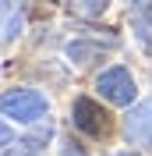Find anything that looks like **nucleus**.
<instances>
[{
    "instance_id": "1",
    "label": "nucleus",
    "mask_w": 152,
    "mask_h": 156,
    "mask_svg": "<svg viewBox=\"0 0 152 156\" xmlns=\"http://www.w3.org/2000/svg\"><path fill=\"white\" fill-rule=\"evenodd\" d=\"M50 114V103L36 89H7L4 92V117L18 124H36Z\"/></svg>"
},
{
    "instance_id": "2",
    "label": "nucleus",
    "mask_w": 152,
    "mask_h": 156,
    "mask_svg": "<svg viewBox=\"0 0 152 156\" xmlns=\"http://www.w3.org/2000/svg\"><path fill=\"white\" fill-rule=\"evenodd\" d=\"M71 124H74L81 135H88V138H106L113 131L110 114H106L92 96H78L74 103H71Z\"/></svg>"
},
{
    "instance_id": "3",
    "label": "nucleus",
    "mask_w": 152,
    "mask_h": 156,
    "mask_svg": "<svg viewBox=\"0 0 152 156\" xmlns=\"http://www.w3.org/2000/svg\"><path fill=\"white\" fill-rule=\"evenodd\" d=\"M95 89L113 107H131L134 99H138V85H134V78H131L127 68H106L103 75L95 78Z\"/></svg>"
},
{
    "instance_id": "4",
    "label": "nucleus",
    "mask_w": 152,
    "mask_h": 156,
    "mask_svg": "<svg viewBox=\"0 0 152 156\" xmlns=\"http://www.w3.org/2000/svg\"><path fill=\"white\" fill-rule=\"evenodd\" d=\"M124 135H127V142H134V146L152 149V99L131 107V114L124 117Z\"/></svg>"
},
{
    "instance_id": "5",
    "label": "nucleus",
    "mask_w": 152,
    "mask_h": 156,
    "mask_svg": "<svg viewBox=\"0 0 152 156\" xmlns=\"http://www.w3.org/2000/svg\"><path fill=\"white\" fill-rule=\"evenodd\" d=\"M46 138H50V124H43V128H36V131H32V135H25V138H18V142H14V138H11V131L7 128H4V156H36L39 149L46 146Z\"/></svg>"
},
{
    "instance_id": "6",
    "label": "nucleus",
    "mask_w": 152,
    "mask_h": 156,
    "mask_svg": "<svg viewBox=\"0 0 152 156\" xmlns=\"http://www.w3.org/2000/svg\"><path fill=\"white\" fill-rule=\"evenodd\" d=\"M64 53H67V60H71V64L88 68L92 60L103 57V43H85V39H74V43H67V46H64Z\"/></svg>"
},
{
    "instance_id": "7",
    "label": "nucleus",
    "mask_w": 152,
    "mask_h": 156,
    "mask_svg": "<svg viewBox=\"0 0 152 156\" xmlns=\"http://www.w3.org/2000/svg\"><path fill=\"white\" fill-rule=\"evenodd\" d=\"M21 36V14L14 11V0H4V43H14Z\"/></svg>"
},
{
    "instance_id": "8",
    "label": "nucleus",
    "mask_w": 152,
    "mask_h": 156,
    "mask_svg": "<svg viewBox=\"0 0 152 156\" xmlns=\"http://www.w3.org/2000/svg\"><path fill=\"white\" fill-rule=\"evenodd\" d=\"M131 14H134V21H138L142 29H152V0H134Z\"/></svg>"
},
{
    "instance_id": "9",
    "label": "nucleus",
    "mask_w": 152,
    "mask_h": 156,
    "mask_svg": "<svg viewBox=\"0 0 152 156\" xmlns=\"http://www.w3.org/2000/svg\"><path fill=\"white\" fill-rule=\"evenodd\" d=\"M106 7H110V0H78V11L88 14V18H92V14H103Z\"/></svg>"
},
{
    "instance_id": "10",
    "label": "nucleus",
    "mask_w": 152,
    "mask_h": 156,
    "mask_svg": "<svg viewBox=\"0 0 152 156\" xmlns=\"http://www.w3.org/2000/svg\"><path fill=\"white\" fill-rule=\"evenodd\" d=\"M117 156H142V153H117Z\"/></svg>"
}]
</instances>
